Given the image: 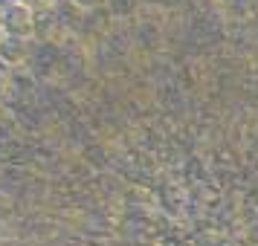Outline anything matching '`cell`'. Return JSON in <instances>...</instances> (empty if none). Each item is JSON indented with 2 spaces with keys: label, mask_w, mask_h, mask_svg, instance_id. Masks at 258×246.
Instances as JSON below:
<instances>
[{
  "label": "cell",
  "mask_w": 258,
  "mask_h": 246,
  "mask_svg": "<svg viewBox=\"0 0 258 246\" xmlns=\"http://www.w3.org/2000/svg\"><path fill=\"white\" fill-rule=\"evenodd\" d=\"M3 21H6V29H9V32L26 35V32H32V26H35V9H32V3H26V0H6Z\"/></svg>",
  "instance_id": "obj_1"
}]
</instances>
